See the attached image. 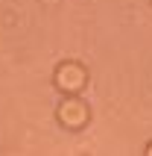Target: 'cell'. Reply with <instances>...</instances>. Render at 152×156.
Masks as SVG:
<instances>
[{
    "label": "cell",
    "mask_w": 152,
    "mask_h": 156,
    "mask_svg": "<svg viewBox=\"0 0 152 156\" xmlns=\"http://www.w3.org/2000/svg\"><path fill=\"white\" fill-rule=\"evenodd\" d=\"M59 121L68 127V130H79L88 124V106L79 100V97H68L59 103Z\"/></svg>",
    "instance_id": "6da1fadb"
},
{
    "label": "cell",
    "mask_w": 152,
    "mask_h": 156,
    "mask_svg": "<svg viewBox=\"0 0 152 156\" xmlns=\"http://www.w3.org/2000/svg\"><path fill=\"white\" fill-rule=\"evenodd\" d=\"M85 80H88V74H85V68L76 65V62H64V65L56 71V86H59L61 91H79V88H85Z\"/></svg>",
    "instance_id": "7a4b0ae2"
},
{
    "label": "cell",
    "mask_w": 152,
    "mask_h": 156,
    "mask_svg": "<svg viewBox=\"0 0 152 156\" xmlns=\"http://www.w3.org/2000/svg\"><path fill=\"white\" fill-rule=\"evenodd\" d=\"M146 156H152V144H149V147H146Z\"/></svg>",
    "instance_id": "3957f363"
}]
</instances>
